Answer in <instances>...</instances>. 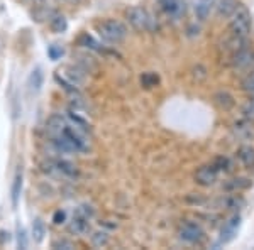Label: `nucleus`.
<instances>
[{"label": "nucleus", "mask_w": 254, "mask_h": 250, "mask_svg": "<svg viewBox=\"0 0 254 250\" xmlns=\"http://www.w3.org/2000/svg\"><path fill=\"white\" fill-rule=\"evenodd\" d=\"M93 247H105L109 244V233L107 232H95L92 235Z\"/></svg>", "instance_id": "26"}, {"label": "nucleus", "mask_w": 254, "mask_h": 250, "mask_svg": "<svg viewBox=\"0 0 254 250\" xmlns=\"http://www.w3.org/2000/svg\"><path fill=\"white\" fill-rule=\"evenodd\" d=\"M39 2H41V0H39Z\"/></svg>", "instance_id": "38"}, {"label": "nucleus", "mask_w": 254, "mask_h": 250, "mask_svg": "<svg viewBox=\"0 0 254 250\" xmlns=\"http://www.w3.org/2000/svg\"><path fill=\"white\" fill-rule=\"evenodd\" d=\"M63 78L64 80H68L73 87H78V85L83 83V80H85V69H80V68H75V66H66L64 68Z\"/></svg>", "instance_id": "12"}, {"label": "nucleus", "mask_w": 254, "mask_h": 250, "mask_svg": "<svg viewBox=\"0 0 254 250\" xmlns=\"http://www.w3.org/2000/svg\"><path fill=\"white\" fill-rule=\"evenodd\" d=\"M237 157H239L244 167H248V169L254 167V149L251 146H241L237 149Z\"/></svg>", "instance_id": "15"}, {"label": "nucleus", "mask_w": 254, "mask_h": 250, "mask_svg": "<svg viewBox=\"0 0 254 250\" xmlns=\"http://www.w3.org/2000/svg\"><path fill=\"white\" fill-rule=\"evenodd\" d=\"M17 239H19V249H27V239H26V232H24V228L19 227L17 230Z\"/></svg>", "instance_id": "34"}, {"label": "nucleus", "mask_w": 254, "mask_h": 250, "mask_svg": "<svg viewBox=\"0 0 254 250\" xmlns=\"http://www.w3.org/2000/svg\"><path fill=\"white\" fill-rule=\"evenodd\" d=\"M225 46H227V49L232 54H236V52L248 49V41H246V38H241V36H232V38L225 43Z\"/></svg>", "instance_id": "19"}, {"label": "nucleus", "mask_w": 254, "mask_h": 250, "mask_svg": "<svg viewBox=\"0 0 254 250\" xmlns=\"http://www.w3.org/2000/svg\"><path fill=\"white\" fill-rule=\"evenodd\" d=\"M43 80H44L43 71H41L39 68H36L29 75V80H27V85H29L31 92H39L41 87H43Z\"/></svg>", "instance_id": "21"}, {"label": "nucleus", "mask_w": 254, "mask_h": 250, "mask_svg": "<svg viewBox=\"0 0 254 250\" xmlns=\"http://www.w3.org/2000/svg\"><path fill=\"white\" fill-rule=\"evenodd\" d=\"M55 162H56V166H58L60 174L64 176V178H76V176H78V169H76L75 164L64 161V159H58V161H55Z\"/></svg>", "instance_id": "18"}, {"label": "nucleus", "mask_w": 254, "mask_h": 250, "mask_svg": "<svg viewBox=\"0 0 254 250\" xmlns=\"http://www.w3.org/2000/svg\"><path fill=\"white\" fill-rule=\"evenodd\" d=\"M51 247L55 249V250H71V249H75V245H73V242H69L66 239H58V240H55L51 244Z\"/></svg>", "instance_id": "29"}, {"label": "nucleus", "mask_w": 254, "mask_h": 250, "mask_svg": "<svg viewBox=\"0 0 254 250\" xmlns=\"http://www.w3.org/2000/svg\"><path fill=\"white\" fill-rule=\"evenodd\" d=\"M239 3L236 0H215V10L220 17H232Z\"/></svg>", "instance_id": "11"}, {"label": "nucleus", "mask_w": 254, "mask_h": 250, "mask_svg": "<svg viewBox=\"0 0 254 250\" xmlns=\"http://www.w3.org/2000/svg\"><path fill=\"white\" fill-rule=\"evenodd\" d=\"M214 166L217 167V171H229L231 169V162H229V159H225V157H219Z\"/></svg>", "instance_id": "32"}, {"label": "nucleus", "mask_w": 254, "mask_h": 250, "mask_svg": "<svg viewBox=\"0 0 254 250\" xmlns=\"http://www.w3.org/2000/svg\"><path fill=\"white\" fill-rule=\"evenodd\" d=\"M63 54H64V49L58 46V44H53V46H49L48 48V56L51 58L53 61H58L63 58Z\"/></svg>", "instance_id": "27"}, {"label": "nucleus", "mask_w": 254, "mask_h": 250, "mask_svg": "<svg viewBox=\"0 0 254 250\" xmlns=\"http://www.w3.org/2000/svg\"><path fill=\"white\" fill-rule=\"evenodd\" d=\"M214 101H215V105L222 110H231L232 106L236 105L234 97H232L229 92H217L214 95Z\"/></svg>", "instance_id": "16"}, {"label": "nucleus", "mask_w": 254, "mask_h": 250, "mask_svg": "<svg viewBox=\"0 0 254 250\" xmlns=\"http://www.w3.org/2000/svg\"><path fill=\"white\" fill-rule=\"evenodd\" d=\"M212 2H215V0H212Z\"/></svg>", "instance_id": "37"}, {"label": "nucleus", "mask_w": 254, "mask_h": 250, "mask_svg": "<svg viewBox=\"0 0 254 250\" xmlns=\"http://www.w3.org/2000/svg\"><path fill=\"white\" fill-rule=\"evenodd\" d=\"M158 2H159V5H161V9L165 10V14L173 19L182 17L187 10L185 0H158Z\"/></svg>", "instance_id": "6"}, {"label": "nucleus", "mask_w": 254, "mask_h": 250, "mask_svg": "<svg viewBox=\"0 0 254 250\" xmlns=\"http://www.w3.org/2000/svg\"><path fill=\"white\" fill-rule=\"evenodd\" d=\"M78 44H80V46H83V48H87V49H92V51H98V52L104 51V48H102L100 44H98L97 41L88 34V32H83V34L80 36Z\"/></svg>", "instance_id": "22"}, {"label": "nucleus", "mask_w": 254, "mask_h": 250, "mask_svg": "<svg viewBox=\"0 0 254 250\" xmlns=\"http://www.w3.org/2000/svg\"><path fill=\"white\" fill-rule=\"evenodd\" d=\"M49 26H51V31L56 32V34H61V32H64L68 29V22L63 15H56L55 19H51V24H49Z\"/></svg>", "instance_id": "24"}, {"label": "nucleus", "mask_w": 254, "mask_h": 250, "mask_svg": "<svg viewBox=\"0 0 254 250\" xmlns=\"http://www.w3.org/2000/svg\"><path fill=\"white\" fill-rule=\"evenodd\" d=\"M243 117L254 122V97L249 98V101L243 106Z\"/></svg>", "instance_id": "28"}, {"label": "nucleus", "mask_w": 254, "mask_h": 250, "mask_svg": "<svg viewBox=\"0 0 254 250\" xmlns=\"http://www.w3.org/2000/svg\"><path fill=\"white\" fill-rule=\"evenodd\" d=\"M232 130H234L236 137H237V139H241V141H251V139H254V127H253V122H251V120H248V118L236 122L234 127H232Z\"/></svg>", "instance_id": "8"}, {"label": "nucleus", "mask_w": 254, "mask_h": 250, "mask_svg": "<svg viewBox=\"0 0 254 250\" xmlns=\"http://www.w3.org/2000/svg\"><path fill=\"white\" fill-rule=\"evenodd\" d=\"M88 230H90V218L76 211L71 223H69V232L76 233V235H83V233H87Z\"/></svg>", "instance_id": "9"}, {"label": "nucleus", "mask_w": 254, "mask_h": 250, "mask_svg": "<svg viewBox=\"0 0 254 250\" xmlns=\"http://www.w3.org/2000/svg\"><path fill=\"white\" fill-rule=\"evenodd\" d=\"M97 31L100 34V38L110 44H119L127 38V27L121 20L116 19H107L104 22H100L97 26Z\"/></svg>", "instance_id": "1"}, {"label": "nucleus", "mask_w": 254, "mask_h": 250, "mask_svg": "<svg viewBox=\"0 0 254 250\" xmlns=\"http://www.w3.org/2000/svg\"><path fill=\"white\" fill-rule=\"evenodd\" d=\"M66 124H68V122L64 120V117L51 115L48 118V122H46V130H48V134L55 139V137H58V135H61L63 129L66 127Z\"/></svg>", "instance_id": "10"}, {"label": "nucleus", "mask_w": 254, "mask_h": 250, "mask_svg": "<svg viewBox=\"0 0 254 250\" xmlns=\"http://www.w3.org/2000/svg\"><path fill=\"white\" fill-rule=\"evenodd\" d=\"M241 227V215H234L231 216L227 221L224 223L222 230H220V237H219V245H225L229 242H232L236 239L237 230Z\"/></svg>", "instance_id": "5"}, {"label": "nucleus", "mask_w": 254, "mask_h": 250, "mask_svg": "<svg viewBox=\"0 0 254 250\" xmlns=\"http://www.w3.org/2000/svg\"><path fill=\"white\" fill-rule=\"evenodd\" d=\"M158 83H159V76L156 73H144V75L141 76V85L146 88H153V87H156Z\"/></svg>", "instance_id": "25"}, {"label": "nucleus", "mask_w": 254, "mask_h": 250, "mask_svg": "<svg viewBox=\"0 0 254 250\" xmlns=\"http://www.w3.org/2000/svg\"><path fill=\"white\" fill-rule=\"evenodd\" d=\"M232 36H241V38H248L249 31H251V14L244 5H237L236 12L232 14V20L229 24Z\"/></svg>", "instance_id": "3"}, {"label": "nucleus", "mask_w": 254, "mask_h": 250, "mask_svg": "<svg viewBox=\"0 0 254 250\" xmlns=\"http://www.w3.org/2000/svg\"><path fill=\"white\" fill-rule=\"evenodd\" d=\"M127 22L134 27L136 31H154L156 29V22L151 17V14L144 10L142 7H130L126 12Z\"/></svg>", "instance_id": "2"}, {"label": "nucleus", "mask_w": 254, "mask_h": 250, "mask_svg": "<svg viewBox=\"0 0 254 250\" xmlns=\"http://www.w3.org/2000/svg\"><path fill=\"white\" fill-rule=\"evenodd\" d=\"M251 186H253L251 179H248V178H236V179H232V181H229L224 188L227 191H241V190H248V188H251Z\"/></svg>", "instance_id": "20"}, {"label": "nucleus", "mask_w": 254, "mask_h": 250, "mask_svg": "<svg viewBox=\"0 0 254 250\" xmlns=\"http://www.w3.org/2000/svg\"><path fill=\"white\" fill-rule=\"evenodd\" d=\"M46 235V227H44V221L41 218H36L34 223H32V239H34L36 244H41Z\"/></svg>", "instance_id": "23"}, {"label": "nucleus", "mask_w": 254, "mask_h": 250, "mask_svg": "<svg viewBox=\"0 0 254 250\" xmlns=\"http://www.w3.org/2000/svg\"><path fill=\"white\" fill-rule=\"evenodd\" d=\"M0 235H2V237H0V244H3V242H9V239H10V237H9V232H3V230H0Z\"/></svg>", "instance_id": "35"}, {"label": "nucleus", "mask_w": 254, "mask_h": 250, "mask_svg": "<svg viewBox=\"0 0 254 250\" xmlns=\"http://www.w3.org/2000/svg\"><path fill=\"white\" fill-rule=\"evenodd\" d=\"M225 204H227V208H232V210H236V208L244 206V200L241 198V196H231V198L225 200Z\"/></svg>", "instance_id": "31"}, {"label": "nucleus", "mask_w": 254, "mask_h": 250, "mask_svg": "<svg viewBox=\"0 0 254 250\" xmlns=\"http://www.w3.org/2000/svg\"><path fill=\"white\" fill-rule=\"evenodd\" d=\"M22 179H24L22 167L19 166L17 173H15V178H14V183H12V191H10V195H12V206H14V208L19 204L20 191H22Z\"/></svg>", "instance_id": "14"}, {"label": "nucleus", "mask_w": 254, "mask_h": 250, "mask_svg": "<svg viewBox=\"0 0 254 250\" xmlns=\"http://www.w3.org/2000/svg\"><path fill=\"white\" fill-rule=\"evenodd\" d=\"M212 5H214L212 0H195V15L200 20H207V17L210 15Z\"/></svg>", "instance_id": "17"}, {"label": "nucleus", "mask_w": 254, "mask_h": 250, "mask_svg": "<svg viewBox=\"0 0 254 250\" xmlns=\"http://www.w3.org/2000/svg\"><path fill=\"white\" fill-rule=\"evenodd\" d=\"M180 239L188 242V244H200V242L205 239V232L195 221H187L180 228Z\"/></svg>", "instance_id": "4"}, {"label": "nucleus", "mask_w": 254, "mask_h": 250, "mask_svg": "<svg viewBox=\"0 0 254 250\" xmlns=\"http://www.w3.org/2000/svg\"><path fill=\"white\" fill-rule=\"evenodd\" d=\"M64 221H66V211H63V210L55 211V215H53V223H55V225H63Z\"/></svg>", "instance_id": "33"}, {"label": "nucleus", "mask_w": 254, "mask_h": 250, "mask_svg": "<svg viewBox=\"0 0 254 250\" xmlns=\"http://www.w3.org/2000/svg\"><path fill=\"white\" fill-rule=\"evenodd\" d=\"M0 49H2V41H0Z\"/></svg>", "instance_id": "36"}, {"label": "nucleus", "mask_w": 254, "mask_h": 250, "mask_svg": "<svg viewBox=\"0 0 254 250\" xmlns=\"http://www.w3.org/2000/svg\"><path fill=\"white\" fill-rule=\"evenodd\" d=\"M217 174H219V171H217L214 164L212 166H202L195 173V181L202 184V186H212L217 181Z\"/></svg>", "instance_id": "7"}, {"label": "nucleus", "mask_w": 254, "mask_h": 250, "mask_svg": "<svg viewBox=\"0 0 254 250\" xmlns=\"http://www.w3.org/2000/svg\"><path fill=\"white\" fill-rule=\"evenodd\" d=\"M253 61H254V54L249 49H244V51H239V52H236V54H232L231 64L234 68H246V66H249Z\"/></svg>", "instance_id": "13"}, {"label": "nucleus", "mask_w": 254, "mask_h": 250, "mask_svg": "<svg viewBox=\"0 0 254 250\" xmlns=\"http://www.w3.org/2000/svg\"><path fill=\"white\" fill-rule=\"evenodd\" d=\"M243 90H244V92L253 93V95H254V69H253L251 73H249L248 76L244 78V81H243Z\"/></svg>", "instance_id": "30"}]
</instances>
